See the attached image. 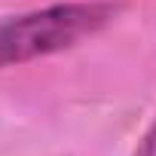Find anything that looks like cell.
<instances>
[{
	"label": "cell",
	"mask_w": 156,
	"mask_h": 156,
	"mask_svg": "<svg viewBox=\"0 0 156 156\" xmlns=\"http://www.w3.org/2000/svg\"><path fill=\"white\" fill-rule=\"evenodd\" d=\"M113 3L76 0V3H55L46 9L3 19L0 22V67L25 64L70 49L80 40L98 34L113 19Z\"/></svg>",
	"instance_id": "obj_1"
}]
</instances>
